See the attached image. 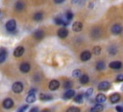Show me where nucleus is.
Masks as SVG:
<instances>
[{"instance_id": "7", "label": "nucleus", "mask_w": 123, "mask_h": 112, "mask_svg": "<svg viewBox=\"0 0 123 112\" xmlns=\"http://www.w3.org/2000/svg\"><path fill=\"white\" fill-rule=\"evenodd\" d=\"M3 106H4V108H6V109L12 108V107L13 106V100H12V98H6V99H4V101H3Z\"/></svg>"}, {"instance_id": "12", "label": "nucleus", "mask_w": 123, "mask_h": 112, "mask_svg": "<svg viewBox=\"0 0 123 112\" xmlns=\"http://www.w3.org/2000/svg\"><path fill=\"white\" fill-rule=\"evenodd\" d=\"M30 69H31V67H30V64L29 63H22L20 65V70L22 72H24V73L28 72L30 70Z\"/></svg>"}, {"instance_id": "15", "label": "nucleus", "mask_w": 123, "mask_h": 112, "mask_svg": "<svg viewBox=\"0 0 123 112\" xmlns=\"http://www.w3.org/2000/svg\"><path fill=\"white\" fill-rule=\"evenodd\" d=\"M72 28H73V30H74L75 32H79V31L82 30V28H83V24H82L81 22H79V21H76V22L73 23Z\"/></svg>"}, {"instance_id": "26", "label": "nucleus", "mask_w": 123, "mask_h": 112, "mask_svg": "<svg viewBox=\"0 0 123 112\" xmlns=\"http://www.w3.org/2000/svg\"><path fill=\"white\" fill-rule=\"evenodd\" d=\"M35 100H36V96L35 95H30L29 94L26 98V101L29 102V103H33V102H35Z\"/></svg>"}, {"instance_id": "14", "label": "nucleus", "mask_w": 123, "mask_h": 112, "mask_svg": "<svg viewBox=\"0 0 123 112\" xmlns=\"http://www.w3.org/2000/svg\"><path fill=\"white\" fill-rule=\"evenodd\" d=\"M73 97H75V92L73 90H68L67 92H65V94L63 95V98L64 99H69V98H72Z\"/></svg>"}, {"instance_id": "40", "label": "nucleus", "mask_w": 123, "mask_h": 112, "mask_svg": "<svg viewBox=\"0 0 123 112\" xmlns=\"http://www.w3.org/2000/svg\"><path fill=\"white\" fill-rule=\"evenodd\" d=\"M42 112H50V111H48V110H43Z\"/></svg>"}, {"instance_id": "8", "label": "nucleus", "mask_w": 123, "mask_h": 112, "mask_svg": "<svg viewBox=\"0 0 123 112\" xmlns=\"http://www.w3.org/2000/svg\"><path fill=\"white\" fill-rule=\"evenodd\" d=\"M67 35H68V30L65 27H62V28H61V29L58 30V36L60 38H62L63 39V38L67 37Z\"/></svg>"}, {"instance_id": "20", "label": "nucleus", "mask_w": 123, "mask_h": 112, "mask_svg": "<svg viewBox=\"0 0 123 112\" xmlns=\"http://www.w3.org/2000/svg\"><path fill=\"white\" fill-rule=\"evenodd\" d=\"M39 99L40 100H43V101H46V100H50L52 99V96L48 95V94H41L39 96Z\"/></svg>"}, {"instance_id": "36", "label": "nucleus", "mask_w": 123, "mask_h": 112, "mask_svg": "<svg viewBox=\"0 0 123 112\" xmlns=\"http://www.w3.org/2000/svg\"><path fill=\"white\" fill-rule=\"evenodd\" d=\"M116 111L117 112H123V107L122 106H116Z\"/></svg>"}, {"instance_id": "37", "label": "nucleus", "mask_w": 123, "mask_h": 112, "mask_svg": "<svg viewBox=\"0 0 123 112\" xmlns=\"http://www.w3.org/2000/svg\"><path fill=\"white\" fill-rule=\"evenodd\" d=\"M30 112H38V108H37V107H33V108L30 110Z\"/></svg>"}, {"instance_id": "38", "label": "nucleus", "mask_w": 123, "mask_h": 112, "mask_svg": "<svg viewBox=\"0 0 123 112\" xmlns=\"http://www.w3.org/2000/svg\"><path fill=\"white\" fill-rule=\"evenodd\" d=\"M36 92H37V90H36V89H32V90H30V91H29V94H30V95H35V93H36Z\"/></svg>"}, {"instance_id": "16", "label": "nucleus", "mask_w": 123, "mask_h": 112, "mask_svg": "<svg viewBox=\"0 0 123 112\" xmlns=\"http://www.w3.org/2000/svg\"><path fill=\"white\" fill-rule=\"evenodd\" d=\"M102 110H103V105L101 103H97L93 107H91L90 112H101Z\"/></svg>"}, {"instance_id": "18", "label": "nucleus", "mask_w": 123, "mask_h": 112, "mask_svg": "<svg viewBox=\"0 0 123 112\" xmlns=\"http://www.w3.org/2000/svg\"><path fill=\"white\" fill-rule=\"evenodd\" d=\"M88 81H89V77L87 74H83L80 76V82L82 84H86Z\"/></svg>"}, {"instance_id": "17", "label": "nucleus", "mask_w": 123, "mask_h": 112, "mask_svg": "<svg viewBox=\"0 0 123 112\" xmlns=\"http://www.w3.org/2000/svg\"><path fill=\"white\" fill-rule=\"evenodd\" d=\"M106 99H107V98H106V96L103 95V94L97 95V96H96V98H95V100H96L98 103H103V102L106 101Z\"/></svg>"}, {"instance_id": "1", "label": "nucleus", "mask_w": 123, "mask_h": 112, "mask_svg": "<svg viewBox=\"0 0 123 112\" xmlns=\"http://www.w3.org/2000/svg\"><path fill=\"white\" fill-rule=\"evenodd\" d=\"M15 27H16V22L14 19H10L6 22V29L9 32H13L15 30Z\"/></svg>"}, {"instance_id": "24", "label": "nucleus", "mask_w": 123, "mask_h": 112, "mask_svg": "<svg viewBox=\"0 0 123 112\" xmlns=\"http://www.w3.org/2000/svg\"><path fill=\"white\" fill-rule=\"evenodd\" d=\"M105 69V63L103 61H98L96 63V70H103Z\"/></svg>"}, {"instance_id": "2", "label": "nucleus", "mask_w": 123, "mask_h": 112, "mask_svg": "<svg viewBox=\"0 0 123 112\" xmlns=\"http://www.w3.org/2000/svg\"><path fill=\"white\" fill-rule=\"evenodd\" d=\"M22 90H23V84L21 83V82H19V81H17V82H14L13 84H12V91L14 92V93H21L22 92Z\"/></svg>"}, {"instance_id": "9", "label": "nucleus", "mask_w": 123, "mask_h": 112, "mask_svg": "<svg viewBox=\"0 0 123 112\" xmlns=\"http://www.w3.org/2000/svg\"><path fill=\"white\" fill-rule=\"evenodd\" d=\"M23 53H24V47L23 46H17L13 51V55L15 57H20L23 55Z\"/></svg>"}, {"instance_id": "27", "label": "nucleus", "mask_w": 123, "mask_h": 112, "mask_svg": "<svg viewBox=\"0 0 123 112\" xmlns=\"http://www.w3.org/2000/svg\"><path fill=\"white\" fill-rule=\"evenodd\" d=\"M71 87H72V82H71L70 80H67V81H65V82L63 83V88H64V89L70 90Z\"/></svg>"}, {"instance_id": "25", "label": "nucleus", "mask_w": 123, "mask_h": 112, "mask_svg": "<svg viewBox=\"0 0 123 112\" xmlns=\"http://www.w3.org/2000/svg\"><path fill=\"white\" fill-rule=\"evenodd\" d=\"M23 9H24V3H23L22 1H17V2L15 3V10L21 11V10H23Z\"/></svg>"}, {"instance_id": "6", "label": "nucleus", "mask_w": 123, "mask_h": 112, "mask_svg": "<svg viewBox=\"0 0 123 112\" xmlns=\"http://www.w3.org/2000/svg\"><path fill=\"white\" fill-rule=\"evenodd\" d=\"M59 87H60V82L58 80H52V81H50V83H49V89L51 91H56V90H58Z\"/></svg>"}, {"instance_id": "11", "label": "nucleus", "mask_w": 123, "mask_h": 112, "mask_svg": "<svg viewBox=\"0 0 123 112\" xmlns=\"http://www.w3.org/2000/svg\"><path fill=\"white\" fill-rule=\"evenodd\" d=\"M34 37H35V39H37V41L42 40L43 37H44V32H43L42 30H37V31H35V33H34Z\"/></svg>"}, {"instance_id": "5", "label": "nucleus", "mask_w": 123, "mask_h": 112, "mask_svg": "<svg viewBox=\"0 0 123 112\" xmlns=\"http://www.w3.org/2000/svg\"><path fill=\"white\" fill-rule=\"evenodd\" d=\"M121 31H122V26L120 24H114L111 27V33L113 35H118L121 33Z\"/></svg>"}, {"instance_id": "13", "label": "nucleus", "mask_w": 123, "mask_h": 112, "mask_svg": "<svg viewBox=\"0 0 123 112\" xmlns=\"http://www.w3.org/2000/svg\"><path fill=\"white\" fill-rule=\"evenodd\" d=\"M110 100H111V103H116V102H118V101L120 100V96H119V94H118V93L112 94V95L111 96V98H110Z\"/></svg>"}, {"instance_id": "33", "label": "nucleus", "mask_w": 123, "mask_h": 112, "mask_svg": "<svg viewBox=\"0 0 123 112\" xmlns=\"http://www.w3.org/2000/svg\"><path fill=\"white\" fill-rule=\"evenodd\" d=\"M109 53L111 54V55H114V54L116 53V48H115L114 46H111V47L109 48Z\"/></svg>"}, {"instance_id": "35", "label": "nucleus", "mask_w": 123, "mask_h": 112, "mask_svg": "<svg viewBox=\"0 0 123 112\" xmlns=\"http://www.w3.org/2000/svg\"><path fill=\"white\" fill-rule=\"evenodd\" d=\"M116 82H121V81H123V74H119V75H117V77H116Z\"/></svg>"}, {"instance_id": "10", "label": "nucleus", "mask_w": 123, "mask_h": 112, "mask_svg": "<svg viewBox=\"0 0 123 112\" xmlns=\"http://www.w3.org/2000/svg\"><path fill=\"white\" fill-rule=\"evenodd\" d=\"M109 67L111 69H113V70H118V69H120L122 67V63L120 61H113V62L110 63Z\"/></svg>"}, {"instance_id": "3", "label": "nucleus", "mask_w": 123, "mask_h": 112, "mask_svg": "<svg viewBox=\"0 0 123 112\" xmlns=\"http://www.w3.org/2000/svg\"><path fill=\"white\" fill-rule=\"evenodd\" d=\"M110 87H111V84L108 81H102L98 84V89L100 91H107L110 89Z\"/></svg>"}, {"instance_id": "28", "label": "nucleus", "mask_w": 123, "mask_h": 112, "mask_svg": "<svg viewBox=\"0 0 123 112\" xmlns=\"http://www.w3.org/2000/svg\"><path fill=\"white\" fill-rule=\"evenodd\" d=\"M92 92H93V89H92V88H88V89L86 91V93H85V97H86V98H89V97L92 95Z\"/></svg>"}, {"instance_id": "22", "label": "nucleus", "mask_w": 123, "mask_h": 112, "mask_svg": "<svg viewBox=\"0 0 123 112\" xmlns=\"http://www.w3.org/2000/svg\"><path fill=\"white\" fill-rule=\"evenodd\" d=\"M6 56H7V52L5 49H0V64L3 63L6 60Z\"/></svg>"}, {"instance_id": "30", "label": "nucleus", "mask_w": 123, "mask_h": 112, "mask_svg": "<svg viewBox=\"0 0 123 112\" xmlns=\"http://www.w3.org/2000/svg\"><path fill=\"white\" fill-rule=\"evenodd\" d=\"M66 112H80V109L78 107H75V106H72V107H69Z\"/></svg>"}, {"instance_id": "34", "label": "nucleus", "mask_w": 123, "mask_h": 112, "mask_svg": "<svg viewBox=\"0 0 123 112\" xmlns=\"http://www.w3.org/2000/svg\"><path fill=\"white\" fill-rule=\"evenodd\" d=\"M27 109H28V105H23V106H21V107L17 110V112H25Z\"/></svg>"}, {"instance_id": "19", "label": "nucleus", "mask_w": 123, "mask_h": 112, "mask_svg": "<svg viewBox=\"0 0 123 112\" xmlns=\"http://www.w3.org/2000/svg\"><path fill=\"white\" fill-rule=\"evenodd\" d=\"M42 18H43V14L41 12H37L34 14V20L36 21H40Z\"/></svg>"}, {"instance_id": "23", "label": "nucleus", "mask_w": 123, "mask_h": 112, "mask_svg": "<svg viewBox=\"0 0 123 112\" xmlns=\"http://www.w3.org/2000/svg\"><path fill=\"white\" fill-rule=\"evenodd\" d=\"M91 36H92V38H94V39L99 38V36H100V29H99V28H94V29L92 30V32H91Z\"/></svg>"}, {"instance_id": "31", "label": "nucleus", "mask_w": 123, "mask_h": 112, "mask_svg": "<svg viewBox=\"0 0 123 112\" xmlns=\"http://www.w3.org/2000/svg\"><path fill=\"white\" fill-rule=\"evenodd\" d=\"M100 52H101V47L100 46H94L93 47V53L94 54L98 55V54H100Z\"/></svg>"}, {"instance_id": "4", "label": "nucleus", "mask_w": 123, "mask_h": 112, "mask_svg": "<svg viewBox=\"0 0 123 112\" xmlns=\"http://www.w3.org/2000/svg\"><path fill=\"white\" fill-rule=\"evenodd\" d=\"M80 58H81V60H82V61H84V62L88 61V60L91 58V53H90L89 51L86 50V51H84V52H82V53H81Z\"/></svg>"}, {"instance_id": "29", "label": "nucleus", "mask_w": 123, "mask_h": 112, "mask_svg": "<svg viewBox=\"0 0 123 112\" xmlns=\"http://www.w3.org/2000/svg\"><path fill=\"white\" fill-rule=\"evenodd\" d=\"M72 17H73V14H72L70 11H67L66 14H65V18H66V20H71Z\"/></svg>"}, {"instance_id": "39", "label": "nucleus", "mask_w": 123, "mask_h": 112, "mask_svg": "<svg viewBox=\"0 0 123 112\" xmlns=\"http://www.w3.org/2000/svg\"><path fill=\"white\" fill-rule=\"evenodd\" d=\"M64 0H54V2L55 3H57V4H61V3H62Z\"/></svg>"}, {"instance_id": "41", "label": "nucleus", "mask_w": 123, "mask_h": 112, "mask_svg": "<svg viewBox=\"0 0 123 112\" xmlns=\"http://www.w3.org/2000/svg\"><path fill=\"white\" fill-rule=\"evenodd\" d=\"M121 90H122V91H123V85H122V86H121Z\"/></svg>"}, {"instance_id": "32", "label": "nucleus", "mask_w": 123, "mask_h": 112, "mask_svg": "<svg viewBox=\"0 0 123 112\" xmlns=\"http://www.w3.org/2000/svg\"><path fill=\"white\" fill-rule=\"evenodd\" d=\"M72 75H73L74 77H79V76H81V70H73Z\"/></svg>"}, {"instance_id": "21", "label": "nucleus", "mask_w": 123, "mask_h": 112, "mask_svg": "<svg viewBox=\"0 0 123 112\" xmlns=\"http://www.w3.org/2000/svg\"><path fill=\"white\" fill-rule=\"evenodd\" d=\"M83 98H84V94H78L74 97V100L77 103H82L83 102Z\"/></svg>"}]
</instances>
